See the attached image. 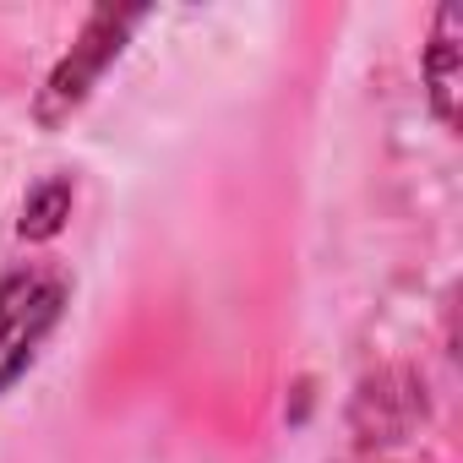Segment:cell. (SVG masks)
Instances as JSON below:
<instances>
[{"label": "cell", "instance_id": "6da1fadb", "mask_svg": "<svg viewBox=\"0 0 463 463\" xmlns=\"http://www.w3.org/2000/svg\"><path fill=\"white\" fill-rule=\"evenodd\" d=\"M142 17H147L142 6H99V12L88 17V28L77 33V44L61 55V66H55V71H50V82L39 88L33 120H39L44 131L66 126V120H71V115L93 99L99 77H104V71H109V61L126 50L131 28H137Z\"/></svg>", "mask_w": 463, "mask_h": 463}, {"label": "cell", "instance_id": "7a4b0ae2", "mask_svg": "<svg viewBox=\"0 0 463 463\" xmlns=\"http://www.w3.org/2000/svg\"><path fill=\"white\" fill-rule=\"evenodd\" d=\"M66 311V279L44 268H23L0 279V392H6L44 349Z\"/></svg>", "mask_w": 463, "mask_h": 463}, {"label": "cell", "instance_id": "3957f363", "mask_svg": "<svg viewBox=\"0 0 463 463\" xmlns=\"http://www.w3.org/2000/svg\"><path fill=\"white\" fill-rule=\"evenodd\" d=\"M425 88L441 126H458V6L436 12V39L425 50Z\"/></svg>", "mask_w": 463, "mask_h": 463}, {"label": "cell", "instance_id": "277c9868", "mask_svg": "<svg viewBox=\"0 0 463 463\" xmlns=\"http://www.w3.org/2000/svg\"><path fill=\"white\" fill-rule=\"evenodd\" d=\"M71 202H77V185L66 175H50L39 180L28 196H23V218H17V235L23 241H55L66 218H71Z\"/></svg>", "mask_w": 463, "mask_h": 463}]
</instances>
